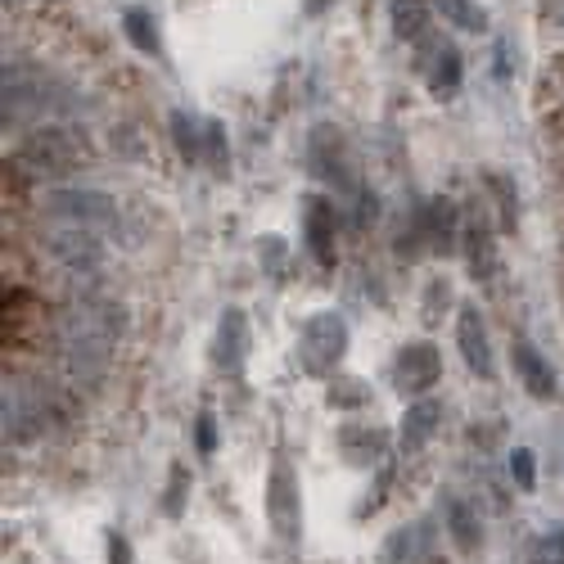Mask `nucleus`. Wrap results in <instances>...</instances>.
Here are the masks:
<instances>
[{"mask_svg":"<svg viewBox=\"0 0 564 564\" xmlns=\"http://www.w3.org/2000/svg\"><path fill=\"white\" fill-rule=\"evenodd\" d=\"M123 334H127L123 303H113V298H72L50 325L59 375L72 389L100 384L113 366V353H118Z\"/></svg>","mask_w":564,"mask_h":564,"instance_id":"1","label":"nucleus"},{"mask_svg":"<svg viewBox=\"0 0 564 564\" xmlns=\"http://www.w3.org/2000/svg\"><path fill=\"white\" fill-rule=\"evenodd\" d=\"M72 108H78V91L64 78H55L50 68L5 59V72H0V118H5V131L10 127H46Z\"/></svg>","mask_w":564,"mask_h":564,"instance_id":"2","label":"nucleus"},{"mask_svg":"<svg viewBox=\"0 0 564 564\" xmlns=\"http://www.w3.org/2000/svg\"><path fill=\"white\" fill-rule=\"evenodd\" d=\"M95 149L87 140V131L68 127V123H46V127H32L19 145H14V172L32 176V181H59L91 168Z\"/></svg>","mask_w":564,"mask_h":564,"instance_id":"3","label":"nucleus"},{"mask_svg":"<svg viewBox=\"0 0 564 564\" xmlns=\"http://www.w3.org/2000/svg\"><path fill=\"white\" fill-rule=\"evenodd\" d=\"M72 416V402L50 389V384H27V380H5V438L10 442H32L59 421Z\"/></svg>","mask_w":564,"mask_h":564,"instance_id":"4","label":"nucleus"},{"mask_svg":"<svg viewBox=\"0 0 564 564\" xmlns=\"http://www.w3.org/2000/svg\"><path fill=\"white\" fill-rule=\"evenodd\" d=\"M42 221L104 235L118 226V204L104 191H91V185H59V191H46V199H42Z\"/></svg>","mask_w":564,"mask_h":564,"instance_id":"5","label":"nucleus"},{"mask_svg":"<svg viewBox=\"0 0 564 564\" xmlns=\"http://www.w3.org/2000/svg\"><path fill=\"white\" fill-rule=\"evenodd\" d=\"M42 253L72 280V285H95L104 272V235L78 231V226H46Z\"/></svg>","mask_w":564,"mask_h":564,"instance_id":"6","label":"nucleus"},{"mask_svg":"<svg viewBox=\"0 0 564 564\" xmlns=\"http://www.w3.org/2000/svg\"><path fill=\"white\" fill-rule=\"evenodd\" d=\"M344 353H348V321L338 312H316L303 321V330H298V366L308 375L325 380V375L338 370Z\"/></svg>","mask_w":564,"mask_h":564,"instance_id":"7","label":"nucleus"},{"mask_svg":"<svg viewBox=\"0 0 564 564\" xmlns=\"http://www.w3.org/2000/svg\"><path fill=\"white\" fill-rule=\"evenodd\" d=\"M267 519L280 542L303 538V487H298V470L276 457L267 470Z\"/></svg>","mask_w":564,"mask_h":564,"instance_id":"8","label":"nucleus"},{"mask_svg":"<svg viewBox=\"0 0 564 564\" xmlns=\"http://www.w3.org/2000/svg\"><path fill=\"white\" fill-rule=\"evenodd\" d=\"M442 380V348L429 338L416 344H402V353L393 357V384L402 398H429V389Z\"/></svg>","mask_w":564,"mask_h":564,"instance_id":"9","label":"nucleus"},{"mask_svg":"<svg viewBox=\"0 0 564 564\" xmlns=\"http://www.w3.org/2000/svg\"><path fill=\"white\" fill-rule=\"evenodd\" d=\"M457 348H461V357H465V366H470L474 375L493 380V370H497V361H493V338H487V321H483V312H479L474 303H465V308L457 312Z\"/></svg>","mask_w":564,"mask_h":564,"instance_id":"10","label":"nucleus"},{"mask_svg":"<svg viewBox=\"0 0 564 564\" xmlns=\"http://www.w3.org/2000/svg\"><path fill=\"white\" fill-rule=\"evenodd\" d=\"M416 235L429 240L434 253H457L461 244V208L451 199H429L421 212H416Z\"/></svg>","mask_w":564,"mask_h":564,"instance_id":"11","label":"nucleus"},{"mask_svg":"<svg viewBox=\"0 0 564 564\" xmlns=\"http://www.w3.org/2000/svg\"><path fill=\"white\" fill-rule=\"evenodd\" d=\"M244 357H249V316L240 308H226L217 321V334H212V361L226 375H240Z\"/></svg>","mask_w":564,"mask_h":564,"instance_id":"12","label":"nucleus"},{"mask_svg":"<svg viewBox=\"0 0 564 564\" xmlns=\"http://www.w3.org/2000/svg\"><path fill=\"white\" fill-rule=\"evenodd\" d=\"M308 163L321 181H344L348 176V145H344V131L321 123L308 140Z\"/></svg>","mask_w":564,"mask_h":564,"instance_id":"13","label":"nucleus"},{"mask_svg":"<svg viewBox=\"0 0 564 564\" xmlns=\"http://www.w3.org/2000/svg\"><path fill=\"white\" fill-rule=\"evenodd\" d=\"M425 64H421V72H425V78H429V91L438 95V100H447L451 91H457L461 87V50L457 46H451V42H434V36H425Z\"/></svg>","mask_w":564,"mask_h":564,"instance_id":"14","label":"nucleus"},{"mask_svg":"<svg viewBox=\"0 0 564 564\" xmlns=\"http://www.w3.org/2000/svg\"><path fill=\"white\" fill-rule=\"evenodd\" d=\"M303 235L321 267H334V204L325 195L303 199Z\"/></svg>","mask_w":564,"mask_h":564,"instance_id":"15","label":"nucleus"},{"mask_svg":"<svg viewBox=\"0 0 564 564\" xmlns=\"http://www.w3.org/2000/svg\"><path fill=\"white\" fill-rule=\"evenodd\" d=\"M438 421H442V406L434 398H416V402H411L406 416H402V434H398L402 457H416V451H425L434 442V434H438Z\"/></svg>","mask_w":564,"mask_h":564,"instance_id":"16","label":"nucleus"},{"mask_svg":"<svg viewBox=\"0 0 564 564\" xmlns=\"http://www.w3.org/2000/svg\"><path fill=\"white\" fill-rule=\"evenodd\" d=\"M510 366H515V375H519V384L529 389L533 398H555V370H551V361L529 344V338H515V344H510Z\"/></svg>","mask_w":564,"mask_h":564,"instance_id":"17","label":"nucleus"},{"mask_svg":"<svg viewBox=\"0 0 564 564\" xmlns=\"http://www.w3.org/2000/svg\"><path fill=\"white\" fill-rule=\"evenodd\" d=\"M338 451H344L353 465H380L389 457V434L375 425H344L338 429Z\"/></svg>","mask_w":564,"mask_h":564,"instance_id":"18","label":"nucleus"},{"mask_svg":"<svg viewBox=\"0 0 564 564\" xmlns=\"http://www.w3.org/2000/svg\"><path fill=\"white\" fill-rule=\"evenodd\" d=\"M389 19H393V36H402V42H425L434 14H429L425 0H393Z\"/></svg>","mask_w":564,"mask_h":564,"instance_id":"19","label":"nucleus"},{"mask_svg":"<svg viewBox=\"0 0 564 564\" xmlns=\"http://www.w3.org/2000/svg\"><path fill=\"white\" fill-rule=\"evenodd\" d=\"M123 32H127V42L140 50V55H163V36H159V23H154V14L149 10H140V5H131V10H123Z\"/></svg>","mask_w":564,"mask_h":564,"instance_id":"20","label":"nucleus"},{"mask_svg":"<svg viewBox=\"0 0 564 564\" xmlns=\"http://www.w3.org/2000/svg\"><path fill=\"white\" fill-rule=\"evenodd\" d=\"M447 533H451V542H457L465 555L479 551V542H483V523H479L474 506H465V502H447Z\"/></svg>","mask_w":564,"mask_h":564,"instance_id":"21","label":"nucleus"},{"mask_svg":"<svg viewBox=\"0 0 564 564\" xmlns=\"http://www.w3.org/2000/svg\"><path fill=\"white\" fill-rule=\"evenodd\" d=\"M429 551H434V546H429V523H411V529L393 533L389 546H384V555H389V560H402V564H425Z\"/></svg>","mask_w":564,"mask_h":564,"instance_id":"22","label":"nucleus"},{"mask_svg":"<svg viewBox=\"0 0 564 564\" xmlns=\"http://www.w3.org/2000/svg\"><path fill=\"white\" fill-rule=\"evenodd\" d=\"M172 140H176L185 163H199L204 159V123L195 118V113H185V108L172 113Z\"/></svg>","mask_w":564,"mask_h":564,"instance_id":"23","label":"nucleus"},{"mask_svg":"<svg viewBox=\"0 0 564 564\" xmlns=\"http://www.w3.org/2000/svg\"><path fill=\"white\" fill-rule=\"evenodd\" d=\"M434 10L442 14V23L461 27V32H483L487 27V10L479 0H434Z\"/></svg>","mask_w":564,"mask_h":564,"instance_id":"24","label":"nucleus"},{"mask_svg":"<svg viewBox=\"0 0 564 564\" xmlns=\"http://www.w3.org/2000/svg\"><path fill=\"white\" fill-rule=\"evenodd\" d=\"M465 253H470L474 280H493V272H497V249H493V240H487V231H465Z\"/></svg>","mask_w":564,"mask_h":564,"instance_id":"25","label":"nucleus"},{"mask_svg":"<svg viewBox=\"0 0 564 564\" xmlns=\"http://www.w3.org/2000/svg\"><path fill=\"white\" fill-rule=\"evenodd\" d=\"M487 191L497 195V208H502V231H515L519 221V195H515V181L502 176V172H487Z\"/></svg>","mask_w":564,"mask_h":564,"instance_id":"26","label":"nucleus"},{"mask_svg":"<svg viewBox=\"0 0 564 564\" xmlns=\"http://www.w3.org/2000/svg\"><path fill=\"white\" fill-rule=\"evenodd\" d=\"M325 402H330V406H338V411H353V406H366V402H370V389L348 375V380H330Z\"/></svg>","mask_w":564,"mask_h":564,"instance_id":"27","label":"nucleus"},{"mask_svg":"<svg viewBox=\"0 0 564 564\" xmlns=\"http://www.w3.org/2000/svg\"><path fill=\"white\" fill-rule=\"evenodd\" d=\"M204 163L208 168H226L231 163V145H226V127L217 118H204Z\"/></svg>","mask_w":564,"mask_h":564,"instance_id":"28","label":"nucleus"},{"mask_svg":"<svg viewBox=\"0 0 564 564\" xmlns=\"http://www.w3.org/2000/svg\"><path fill=\"white\" fill-rule=\"evenodd\" d=\"M510 479L519 483V493H533V487H538V465H533V451L529 447H515L510 451Z\"/></svg>","mask_w":564,"mask_h":564,"instance_id":"29","label":"nucleus"},{"mask_svg":"<svg viewBox=\"0 0 564 564\" xmlns=\"http://www.w3.org/2000/svg\"><path fill=\"white\" fill-rule=\"evenodd\" d=\"M185 493H191V470L185 465H172V479H168V497H163V510L176 519L185 510Z\"/></svg>","mask_w":564,"mask_h":564,"instance_id":"30","label":"nucleus"},{"mask_svg":"<svg viewBox=\"0 0 564 564\" xmlns=\"http://www.w3.org/2000/svg\"><path fill=\"white\" fill-rule=\"evenodd\" d=\"M447 303H451V285H447V280H429V285H425V321L438 325V316H442Z\"/></svg>","mask_w":564,"mask_h":564,"instance_id":"31","label":"nucleus"},{"mask_svg":"<svg viewBox=\"0 0 564 564\" xmlns=\"http://www.w3.org/2000/svg\"><path fill=\"white\" fill-rule=\"evenodd\" d=\"M195 451L199 457H212L217 451V416L212 411H199V421H195Z\"/></svg>","mask_w":564,"mask_h":564,"instance_id":"32","label":"nucleus"},{"mask_svg":"<svg viewBox=\"0 0 564 564\" xmlns=\"http://www.w3.org/2000/svg\"><path fill=\"white\" fill-rule=\"evenodd\" d=\"M533 564H564V523H555V529L542 538L538 546V560Z\"/></svg>","mask_w":564,"mask_h":564,"instance_id":"33","label":"nucleus"},{"mask_svg":"<svg viewBox=\"0 0 564 564\" xmlns=\"http://www.w3.org/2000/svg\"><path fill=\"white\" fill-rule=\"evenodd\" d=\"M108 564H131V542L123 533H108Z\"/></svg>","mask_w":564,"mask_h":564,"instance_id":"34","label":"nucleus"},{"mask_svg":"<svg viewBox=\"0 0 564 564\" xmlns=\"http://www.w3.org/2000/svg\"><path fill=\"white\" fill-rule=\"evenodd\" d=\"M308 10H312V14H321V10H325V0H308Z\"/></svg>","mask_w":564,"mask_h":564,"instance_id":"35","label":"nucleus"}]
</instances>
